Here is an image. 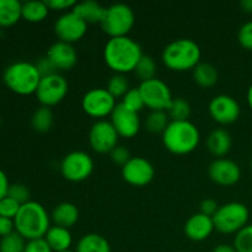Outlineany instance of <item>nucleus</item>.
Instances as JSON below:
<instances>
[{"label": "nucleus", "mask_w": 252, "mask_h": 252, "mask_svg": "<svg viewBox=\"0 0 252 252\" xmlns=\"http://www.w3.org/2000/svg\"><path fill=\"white\" fill-rule=\"evenodd\" d=\"M15 230V223L14 219L4 218V217H0V236L4 238V236L10 235Z\"/></svg>", "instance_id": "c03bdc74"}, {"label": "nucleus", "mask_w": 252, "mask_h": 252, "mask_svg": "<svg viewBox=\"0 0 252 252\" xmlns=\"http://www.w3.org/2000/svg\"><path fill=\"white\" fill-rule=\"evenodd\" d=\"M41 79L36 64L24 61L10 64L2 73V80L6 88L21 96L36 94Z\"/></svg>", "instance_id": "39448f33"}, {"label": "nucleus", "mask_w": 252, "mask_h": 252, "mask_svg": "<svg viewBox=\"0 0 252 252\" xmlns=\"http://www.w3.org/2000/svg\"><path fill=\"white\" fill-rule=\"evenodd\" d=\"M22 2L17 0H0V27H11L20 21Z\"/></svg>", "instance_id": "b1692460"}, {"label": "nucleus", "mask_w": 252, "mask_h": 252, "mask_svg": "<svg viewBox=\"0 0 252 252\" xmlns=\"http://www.w3.org/2000/svg\"><path fill=\"white\" fill-rule=\"evenodd\" d=\"M76 2L78 1L75 0H48L46 1V4L49 10H54V11H65V10L71 11Z\"/></svg>", "instance_id": "a19ab883"}, {"label": "nucleus", "mask_w": 252, "mask_h": 252, "mask_svg": "<svg viewBox=\"0 0 252 252\" xmlns=\"http://www.w3.org/2000/svg\"><path fill=\"white\" fill-rule=\"evenodd\" d=\"M194 83L203 89L213 88L218 83L219 74L214 65L209 63H199L196 68L192 70Z\"/></svg>", "instance_id": "a878e982"}, {"label": "nucleus", "mask_w": 252, "mask_h": 252, "mask_svg": "<svg viewBox=\"0 0 252 252\" xmlns=\"http://www.w3.org/2000/svg\"><path fill=\"white\" fill-rule=\"evenodd\" d=\"M118 138L120 135L110 121H96L89 130V144L98 154H110L118 145Z\"/></svg>", "instance_id": "f8f14e48"}, {"label": "nucleus", "mask_w": 252, "mask_h": 252, "mask_svg": "<svg viewBox=\"0 0 252 252\" xmlns=\"http://www.w3.org/2000/svg\"><path fill=\"white\" fill-rule=\"evenodd\" d=\"M116 98L111 95L106 88H94L85 93L81 100V108L88 116L103 120L115 110Z\"/></svg>", "instance_id": "9d476101"}, {"label": "nucleus", "mask_w": 252, "mask_h": 252, "mask_svg": "<svg viewBox=\"0 0 252 252\" xmlns=\"http://www.w3.org/2000/svg\"><path fill=\"white\" fill-rule=\"evenodd\" d=\"M61 252H75V251H73V250H65V251H61Z\"/></svg>", "instance_id": "8fccbe9b"}, {"label": "nucleus", "mask_w": 252, "mask_h": 252, "mask_svg": "<svg viewBox=\"0 0 252 252\" xmlns=\"http://www.w3.org/2000/svg\"><path fill=\"white\" fill-rule=\"evenodd\" d=\"M214 230L216 228H214L213 218L202 213H196L189 217L184 228L186 238L196 243L207 240Z\"/></svg>", "instance_id": "6ab92c4d"}, {"label": "nucleus", "mask_w": 252, "mask_h": 252, "mask_svg": "<svg viewBox=\"0 0 252 252\" xmlns=\"http://www.w3.org/2000/svg\"><path fill=\"white\" fill-rule=\"evenodd\" d=\"M138 89L142 94L145 107L150 111H167L174 100L169 85L158 78L143 81Z\"/></svg>", "instance_id": "9b49d317"}, {"label": "nucleus", "mask_w": 252, "mask_h": 252, "mask_svg": "<svg viewBox=\"0 0 252 252\" xmlns=\"http://www.w3.org/2000/svg\"><path fill=\"white\" fill-rule=\"evenodd\" d=\"M110 157L112 162H115L116 165H120L121 167H123L128 161H129L132 155H130V152L127 148L123 147V145H117V147L110 153Z\"/></svg>", "instance_id": "58836bf2"}, {"label": "nucleus", "mask_w": 252, "mask_h": 252, "mask_svg": "<svg viewBox=\"0 0 252 252\" xmlns=\"http://www.w3.org/2000/svg\"><path fill=\"white\" fill-rule=\"evenodd\" d=\"M233 147V138L224 128H216L207 137V149L217 159L224 158Z\"/></svg>", "instance_id": "aec40b11"}, {"label": "nucleus", "mask_w": 252, "mask_h": 252, "mask_svg": "<svg viewBox=\"0 0 252 252\" xmlns=\"http://www.w3.org/2000/svg\"><path fill=\"white\" fill-rule=\"evenodd\" d=\"M1 123H2V118H1V115H0V126H1Z\"/></svg>", "instance_id": "3c124183"}, {"label": "nucleus", "mask_w": 252, "mask_h": 252, "mask_svg": "<svg viewBox=\"0 0 252 252\" xmlns=\"http://www.w3.org/2000/svg\"><path fill=\"white\" fill-rule=\"evenodd\" d=\"M68 80L62 74L56 73L41 79L34 95L41 106L51 108L61 103L68 95Z\"/></svg>", "instance_id": "1a4fd4ad"}, {"label": "nucleus", "mask_w": 252, "mask_h": 252, "mask_svg": "<svg viewBox=\"0 0 252 252\" xmlns=\"http://www.w3.org/2000/svg\"><path fill=\"white\" fill-rule=\"evenodd\" d=\"M34 64H36L37 69H38V71H39V74H41L42 78H43V76H48V75H52V74L58 73V70L56 69L54 64L52 63L51 59H49L47 56L39 58Z\"/></svg>", "instance_id": "ea45409f"}, {"label": "nucleus", "mask_w": 252, "mask_h": 252, "mask_svg": "<svg viewBox=\"0 0 252 252\" xmlns=\"http://www.w3.org/2000/svg\"><path fill=\"white\" fill-rule=\"evenodd\" d=\"M88 26L89 25L71 10L57 19L54 22V33L58 37V41L73 44L85 36Z\"/></svg>", "instance_id": "ddd939ff"}, {"label": "nucleus", "mask_w": 252, "mask_h": 252, "mask_svg": "<svg viewBox=\"0 0 252 252\" xmlns=\"http://www.w3.org/2000/svg\"><path fill=\"white\" fill-rule=\"evenodd\" d=\"M162 144L175 155L193 153L201 142V133L191 121H171L161 134Z\"/></svg>", "instance_id": "7ed1b4c3"}, {"label": "nucleus", "mask_w": 252, "mask_h": 252, "mask_svg": "<svg viewBox=\"0 0 252 252\" xmlns=\"http://www.w3.org/2000/svg\"><path fill=\"white\" fill-rule=\"evenodd\" d=\"M135 24V14L127 4L117 2L106 7L105 15L101 21V29L110 38L126 37L132 31Z\"/></svg>", "instance_id": "0eeeda50"}, {"label": "nucleus", "mask_w": 252, "mask_h": 252, "mask_svg": "<svg viewBox=\"0 0 252 252\" xmlns=\"http://www.w3.org/2000/svg\"><path fill=\"white\" fill-rule=\"evenodd\" d=\"M73 11L79 17H81L88 25H94L101 24L103 15H105L106 7L102 6L100 2L95 1V0H84V1L76 2Z\"/></svg>", "instance_id": "4be33fe9"}, {"label": "nucleus", "mask_w": 252, "mask_h": 252, "mask_svg": "<svg viewBox=\"0 0 252 252\" xmlns=\"http://www.w3.org/2000/svg\"><path fill=\"white\" fill-rule=\"evenodd\" d=\"M202 51L191 38H177L170 42L161 53V61L172 71L193 70L201 63Z\"/></svg>", "instance_id": "20e7f679"}, {"label": "nucleus", "mask_w": 252, "mask_h": 252, "mask_svg": "<svg viewBox=\"0 0 252 252\" xmlns=\"http://www.w3.org/2000/svg\"><path fill=\"white\" fill-rule=\"evenodd\" d=\"M111 123L116 129L117 134L122 138H133L140 130V118L139 113L129 110L122 103H117L111 113Z\"/></svg>", "instance_id": "f3484780"}, {"label": "nucleus", "mask_w": 252, "mask_h": 252, "mask_svg": "<svg viewBox=\"0 0 252 252\" xmlns=\"http://www.w3.org/2000/svg\"><path fill=\"white\" fill-rule=\"evenodd\" d=\"M46 56L51 59L57 70H70L78 63V53L73 44L62 41L52 44Z\"/></svg>", "instance_id": "a211bd4d"}, {"label": "nucleus", "mask_w": 252, "mask_h": 252, "mask_svg": "<svg viewBox=\"0 0 252 252\" xmlns=\"http://www.w3.org/2000/svg\"><path fill=\"white\" fill-rule=\"evenodd\" d=\"M61 174L69 182H83L91 176L94 171V160L88 153L75 150L62 159Z\"/></svg>", "instance_id": "6e6552de"}, {"label": "nucleus", "mask_w": 252, "mask_h": 252, "mask_svg": "<svg viewBox=\"0 0 252 252\" xmlns=\"http://www.w3.org/2000/svg\"><path fill=\"white\" fill-rule=\"evenodd\" d=\"M233 246L236 252H252V224H248L235 234Z\"/></svg>", "instance_id": "72a5a7b5"}, {"label": "nucleus", "mask_w": 252, "mask_h": 252, "mask_svg": "<svg viewBox=\"0 0 252 252\" xmlns=\"http://www.w3.org/2000/svg\"><path fill=\"white\" fill-rule=\"evenodd\" d=\"M10 198L15 199L16 202H19L20 204H25L27 202H30V189H27L26 185L24 184H12L9 186V189H7V194Z\"/></svg>", "instance_id": "c9c22d12"}, {"label": "nucleus", "mask_w": 252, "mask_h": 252, "mask_svg": "<svg viewBox=\"0 0 252 252\" xmlns=\"http://www.w3.org/2000/svg\"><path fill=\"white\" fill-rule=\"evenodd\" d=\"M212 252H236V250L234 246L228 245V244H220V245L216 246Z\"/></svg>", "instance_id": "49530a36"}, {"label": "nucleus", "mask_w": 252, "mask_h": 252, "mask_svg": "<svg viewBox=\"0 0 252 252\" xmlns=\"http://www.w3.org/2000/svg\"><path fill=\"white\" fill-rule=\"evenodd\" d=\"M15 230L26 241L43 239L51 228V217L38 202L30 201L22 204L14 219Z\"/></svg>", "instance_id": "f03ea898"}, {"label": "nucleus", "mask_w": 252, "mask_h": 252, "mask_svg": "<svg viewBox=\"0 0 252 252\" xmlns=\"http://www.w3.org/2000/svg\"><path fill=\"white\" fill-rule=\"evenodd\" d=\"M49 14V7L46 1H26L22 2L21 17L27 22L37 24L47 19Z\"/></svg>", "instance_id": "bb28decb"}, {"label": "nucleus", "mask_w": 252, "mask_h": 252, "mask_svg": "<svg viewBox=\"0 0 252 252\" xmlns=\"http://www.w3.org/2000/svg\"><path fill=\"white\" fill-rule=\"evenodd\" d=\"M238 41L243 48L252 51V21L245 22L239 29Z\"/></svg>", "instance_id": "4c0bfd02"}, {"label": "nucleus", "mask_w": 252, "mask_h": 252, "mask_svg": "<svg viewBox=\"0 0 252 252\" xmlns=\"http://www.w3.org/2000/svg\"><path fill=\"white\" fill-rule=\"evenodd\" d=\"M106 89L116 100L120 97L122 98L129 91V81L126 78L125 74H113L107 81Z\"/></svg>", "instance_id": "2f4dec72"}, {"label": "nucleus", "mask_w": 252, "mask_h": 252, "mask_svg": "<svg viewBox=\"0 0 252 252\" xmlns=\"http://www.w3.org/2000/svg\"><path fill=\"white\" fill-rule=\"evenodd\" d=\"M250 219V212L246 204L241 202H228L219 206L213 216L214 228L221 234H236L245 228Z\"/></svg>", "instance_id": "423d86ee"}, {"label": "nucleus", "mask_w": 252, "mask_h": 252, "mask_svg": "<svg viewBox=\"0 0 252 252\" xmlns=\"http://www.w3.org/2000/svg\"><path fill=\"white\" fill-rule=\"evenodd\" d=\"M219 206L217 203L216 199L213 198H204L202 199V202L199 203V213L204 214V216H208L213 218L214 214L218 211Z\"/></svg>", "instance_id": "37998d69"}, {"label": "nucleus", "mask_w": 252, "mask_h": 252, "mask_svg": "<svg viewBox=\"0 0 252 252\" xmlns=\"http://www.w3.org/2000/svg\"><path fill=\"white\" fill-rule=\"evenodd\" d=\"M27 241L14 231L10 235L0 239V252H25Z\"/></svg>", "instance_id": "473e14b6"}, {"label": "nucleus", "mask_w": 252, "mask_h": 252, "mask_svg": "<svg viewBox=\"0 0 252 252\" xmlns=\"http://www.w3.org/2000/svg\"><path fill=\"white\" fill-rule=\"evenodd\" d=\"M250 167H251V170H252V159H251V162H250Z\"/></svg>", "instance_id": "603ef678"}, {"label": "nucleus", "mask_w": 252, "mask_h": 252, "mask_svg": "<svg viewBox=\"0 0 252 252\" xmlns=\"http://www.w3.org/2000/svg\"><path fill=\"white\" fill-rule=\"evenodd\" d=\"M25 252H53L47 241L43 239H34L26 243Z\"/></svg>", "instance_id": "79ce46f5"}, {"label": "nucleus", "mask_w": 252, "mask_h": 252, "mask_svg": "<svg viewBox=\"0 0 252 252\" xmlns=\"http://www.w3.org/2000/svg\"><path fill=\"white\" fill-rule=\"evenodd\" d=\"M20 208H21V204L15 201V199L10 198L9 196L0 199V217L15 219V217L19 213Z\"/></svg>", "instance_id": "e433bc0d"}, {"label": "nucleus", "mask_w": 252, "mask_h": 252, "mask_svg": "<svg viewBox=\"0 0 252 252\" xmlns=\"http://www.w3.org/2000/svg\"><path fill=\"white\" fill-rule=\"evenodd\" d=\"M143 57L140 44L129 36L110 38L103 48V59L115 74H128L134 71Z\"/></svg>", "instance_id": "f257e3e1"}, {"label": "nucleus", "mask_w": 252, "mask_h": 252, "mask_svg": "<svg viewBox=\"0 0 252 252\" xmlns=\"http://www.w3.org/2000/svg\"><path fill=\"white\" fill-rule=\"evenodd\" d=\"M54 123L53 111L46 106H39L31 116V126L36 132L47 133Z\"/></svg>", "instance_id": "cd10ccee"}, {"label": "nucleus", "mask_w": 252, "mask_h": 252, "mask_svg": "<svg viewBox=\"0 0 252 252\" xmlns=\"http://www.w3.org/2000/svg\"><path fill=\"white\" fill-rule=\"evenodd\" d=\"M9 179H7L6 174L0 169V199L6 197L7 189H9Z\"/></svg>", "instance_id": "a18cd8bd"}, {"label": "nucleus", "mask_w": 252, "mask_h": 252, "mask_svg": "<svg viewBox=\"0 0 252 252\" xmlns=\"http://www.w3.org/2000/svg\"><path fill=\"white\" fill-rule=\"evenodd\" d=\"M208 176L218 186L230 187L240 181L241 169L233 160L219 158L209 164Z\"/></svg>", "instance_id": "dca6fc26"}, {"label": "nucleus", "mask_w": 252, "mask_h": 252, "mask_svg": "<svg viewBox=\"0 0 252 252\" xmlns=\"http://www.w3.org/2000/svg\"><path fill=\"white\" fill-rule=\"evenodd\" d=\"M44 240L49 245L53 252H61L65 250H70V246L73 244V236L69 229L62 228V226L53 225L47 231Z\"/></svg>", "instance_id": "5701e85b"}, {"label": "nucleus", "mask_w": 252, "mask_h": 252, "mask_svg": "<svg viewBox=\"0 0 252 252\" xmlns=\"http://www.w3.org/2000/svg\"><path fill=\"white\" fill-rule=\"evenodd\" d=\"M121 103L137 113H139L140 111L145 107L144 101H143V97H142V94H140L139 89L138 88H130L129 91H128V93L122 97Z\"/></svg>", "instance_id": "f704fd0d"}, {"label": "nucleus", "mask_w": 252, "mask_h": 252, "mask_svg": "<svg viewBox=\"0 0 252 252\" xmlns=\"http://www.w3.org/2000/svg\"><path fill=\"white\" fill-rule=\"evenodd\" d=\"M246 100H248L249 107H250V110L252 111V84L250 85V88H249L248 94H246Z\"/></svg>", "instance_id": "09e8293b"}, {"label": "nucleus", "mask_w": 252, "mask_h": 252, "mask_svg": "<svg viewBox=\"0 0 252 252\" xmlns=\"http://www.w3.org/2000/svg\"><path fill=\"white\" fill-rule=\"evenodd\" d=\"M157 63H155L154 58L143 54V57L138 62L137 66H135L134 74L139 79L140 83H143V81H148L157 78Z\"/></svg>", "instance_id": "c756f323"}, {"label": "nucleus", "mask_w": 252, "mask_h": 252, "mask_svg": "<svg viewBox=\"0 0 252 252\" xmlns=\"http://www.w3.org/2000/svg\"><path fill=\"white\" fill-rule=\"evenodd\" d=\"M123 180L134 187H144L155 177V169L152 162L142 157H132L122 167Z\"/></svg>", "instance_id": "2eb2a0df"}, {"label": "nucleus", "mask_w": 252, "mask_h": 252, "mask_svg": "<svg viewBox=\"0 0 252 252\" xmlns=\"http://www.w3.org/2000/svg\"><path fill=\"white\" fill-rule=\"evenodd\" d=\"M166 112L170 121H189L191 116V105L185 98L174 97Z\"/></svg>", "instance_id": "7c9ffc66"}, {"label": "nucleus", "mask_w": 252, "mask_h": 252, "mask_svg": "<svg viewBox=\"0 0 252 252\" xmlns=\"http://www.w3.org/2000/svg\"><path fill=\"white\" fill-rule=\"evenodd\" d=\"M75 252H111V245L105 236L90 233L78 241Z\"/></svg>", "instance_id": "393cba45"}, {"label": "nucleus", "mask_w": 252, "mask_h": 252, "mask_svg": "<svg viewBox=\"0 0 252 252\" xmlns=\"http://www.w3.org/2000/svg\"><path fill=\"white\" fill-rule=\"evenodd\" d=\"M240 6L245 12L252 14V0H243L240 2Z\"/></svg>", "instance_id": "de8ad7c7"}, {"label": "nucleus", "mask_w": 252, "mask_h": 252, "mask_svg": "<svg viewBox=\"0 0 252 252\" xmlns=\"http://www.w3.org/2000/svg\"><path fill=\"white\" fill-rule=\"evenodd\" d=\"M170 122L171 121H170L166 111H150L147 120H145V128L150 133L162 134Z\"/></svg>", "instance_id": "c85d7f7f"}, {"label": "nucleus", "mask_w": 252, "mask_h": 252, "mask_svg": "<svg viewBox=\"0 0 252 252\" xmlns=\"http://www.w3.org/2000/svg\"><path fill=\"white\" fill-rule=\"evenodd\" d=\"M208 112L214 122L228 126L233 125L240 118L241 107L233 96L221 94L212 98L208 105Z\"/></svg>", "instance_id": "4468645a"}, {"label": "nucleus", "mask_w": 252, "mask_h": 252, "mask_svg": "<svg viewBox=\"0 0 252 252\" xmlns=\"http://www.w3.org/2000/svg\"><path fill=\"white\" fill-rule=\"evenodd\" d=\"M79 216H80V213H79V209L75 204L71 203V202H62L54 207L51 218L54 225L70 229L78 223Z\"/></svg>", "instance_id": "412c9836"}]
</instances>
